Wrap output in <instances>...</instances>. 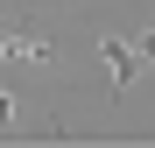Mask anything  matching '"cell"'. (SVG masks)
Here are the masks:
<instances>
[{
  "mask_svg": "<svg viewBox=\"0 0 155 148\" xmlns=\"http://www.w3.org/2000/svg\"><path fill=\"white\" fill-rule=\"evenodd\" d=\"M99 57H106V71H113V92H127V85H134V64H141V57H134L120 35H99Z\"/></svg>",
  "mask_w": 155,
  "mask_h": 148,
  "instance_id": "6da1fadb",
  "label": "cell"
},
{
  "mask_svg": "<svg viewBox=\"0 0 155 148\" xmlns=\"http://www.w3.org/2000/svg\"><path fill=\"white\" fill-rule=\"evenodd\" d=\"M14 127V92H0V134Z\"/></svg>",
  "mask_w": 155,
  "mask_h": 148,
  "instance_id": "7a4b0ae2",
  "label": "cell"
},
{
  "mask_svg": "<svg viewBox=\"0 0 155 148\" xmlns=\"http://www.w3.org/2000/svg\"><path fill=\"white\" fill-rule=\"evenodd\" d=\"M134 57H148V64H155V28H148V35L134 42Z\"/></svg>",
  "mask_w": 155,
  "mask_h": 148,
  "instance_id": "3957f363",
  "label": "cell"
}]
</instances>
